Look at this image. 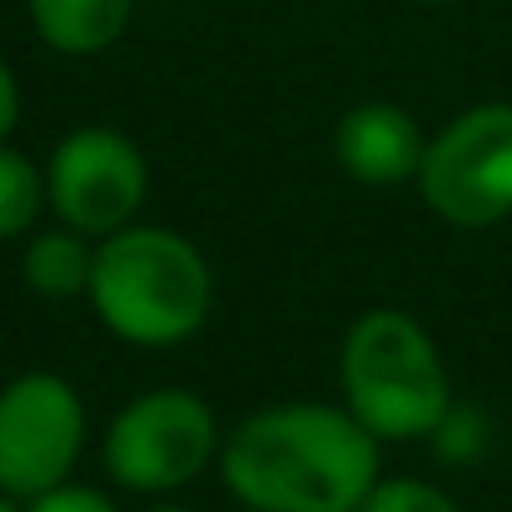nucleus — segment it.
<instances>
[{
    "instance_id": "nucleus-2",
    "label": "nucleus",
    "mask_w": 512,
    "mask_h": 512,
    "mask_svg": "<svg viewBox=\"0 0 512 512\" xmlns=\"http://www.w3.org/2000/svg\"><path fill=\"white\" fill-rule=\"evenodd\" d=\"M105 334L130 348H179L214 314V269L194 239L165 224H130L95 244L85 289Z\"/></svg>"
},
{
    "instance_id": "nucleus-7",
    "label": "nucleus",
    "mask_w": 512,
    "mask_h": 512,
    "mask_svg": "<svg viewBox=\"0 0 512 512\" xmlns=\"http://www.w3.org/2000/svg\"><path fill=\"white\" fill-rule=\"evenodd\" d=\"M45 199L55 224L100 244L140 219L150 199V160L125 130L80 125L60 135L45 160Z\"/></svg>"
},
{
    "instance_id": "nucleus-15",
    "label": "nucleus",
    "mask_w": 512,
    "mask_h": 512,
    "mask_svg": "<svg viewBox=\"0 0 512 512\" xmlns=\"http://www.w3.org/2000/svg\"><path fill=\"white\" fill-rule=\"evenodd\" d=\"M145 512H194V508H184V503H155V508H145Z\"/></svg>"
},
{
    "instance_id": "nucleus-14",
    "label": "nucleus",
    "mask_w": 512,
    "mask_h": 512,
    "mask_svg": "<svg viewBox=\"0 0 512 512\" xmlns=\"http://www.w3.org/2000/svg\"><path fill=\"white\" fill-rule=\"evenodd\" d=\"M15 125H20V80H15L10 60L0 55V145L15 135Z\"/></svg>"
},
{
    "instance_id": "nucleus-4",
    "label": "nucleus",
    "mask_w": 512,
    "mask_h": 512,
    "mask_svg": "<svg viewBox=\"0 0 512 512\" xmlns=\"http://www.w3.org/2000/svg\"><path fill=\"white\" fill-rule=\"evenodd\" d=\"M219 448L224 428L194 388H150L110 418L100 438V463L115 488L170 498L219 468Z\"/></svg>"
},
{
    "instance_id": "nucleus-6",
    "label": "nucleus",
    "mask_w": 512,
    "mask_h": 512,
    "mask_svg": "<svg viewBox=\"0 0 512 512\" xmlns=\"http://www.w3.org/2000/svg\"><path fill=\"white\" fill-rule=\"evenodd\" d=\"M90 438V413L65 373L30 368L0 388V493L30 503L75 478Z\"/></svg>"
},
{
    "instance_id": "nucleus-5",
    "label": "nucleus",
    "mask_w": 512,
    "mask_h": 512,
    "mask_svg": "<svg viewBox=\"0 0 512 512\" xmlns=\"http://www.w3.org/2000/svg\"><path fill=\"white\" fill-rule=\"evenodd\" d=\"M423 204L453 229H493L512 214V100L458 110L428 135L418 165Z\"/></svg>"
},
{
    "instance_id": "nucleus-16",
    "label": "nucleus",
    "mask_w": 512,
    "mask_h": 512,
    "mask_svg": "<svg viewBox=\"0 0 512 512\" xmlns=\"http://www.w3.org/2000/svg\"><path fill=\"white\" fill-rule=\"evenodd\" d=\"M0 512H20V503H15V498H5V493H0Z\"/></svg>"
},
{
    "instance_id": "nucleus-11",
    "label": "nucleus",
    "mask_w": 512,
    "mask_h": 512,
    "mask_svg": "<svg viewBox=\"0 0 512 512\" xmlns=\"http://www.w3.org/2000/svg\"><path fill=\"white\" fill-rule=\"evenodd\" d=\"M50 209L45 199V170L15 150L10 140L0 145V239H30L40 229V214Z\"/></svg>"
},
{
    "instance_id": "nucleus-10",
    "label": "nucleus",
    "mask_w": 512,
    "mask_h": 512,
    "mask_svg": "<svg viewBox=\"0 0 512 512\" xmlns=\"http://www.w3.org/2000/svg\"><path fill=\"white\" fill-rule=\"evenodd\" d=\"M90 269H95V239L55 224V229H35L25 239V254H20V279L35 299H50V304H70V299H85L90 289Z\"/></svg>"
},
{
    "instance_id": "nucleus-12",
    "label": "nucleus",
    "mask_w": 512,
    "mask_h": 512,
    "mask_svg": "<svg viewBox=\"0 0 512 512\" xmlns=\"http://www.w3.org/2000/svg\"><path fill=\"white\" fill-rule=\"evenodd\" d=\"M358 512H463L438 483L423 478H378Z\"/></svg>"
},
{
    "instance_id": "nucleus-17",
    "label": "nucleus",
    "mask_w": 512,
    "mask_h": 512,
    "mask_svg": "<svg viewBox=\"0 0 512 512\" xmlns=\"http://www.w3.org/2000/svg\"><path fill=\"white\" fill-rule=\"evenodd\" d=\"M408 5H458V0H408Z\"/></svg>"
},
{
    "instance_id": "nucleus-8",
    "label": "nucleus",
    "mask_w": 512,
    "mask_h": 512,
    "mask_svg": "<svg viewBox=\"0 0 512 512\" xmlns=\"http://www.w3.org/2000/svg\"><path fill=\"white\" fill-rule=\"evenodd\" d=\"M423 150H428V135L398 100H358L334 125V160L363 189L413 184Z\"/></svg>"
},
{
    "instance_id": "nucleus-13",
    "label": "nucleus",
    "mask_w": 512,
    "mask_h": 512,
    "mask_svg": "<svg viewBox=\"0 0 512 512\" xmlns=\"http://www.w3.org/2000/svg\"><path fill=\"white\" fill-rule=\"evenodd\" d=\"M20 512H120V503H115L105 488H95V483H75V478H65V483H55L50 493L20 503Z\"/></svg>"
},
{
    "instance_id": "nucleus-3",
    "label": "nucleus",
    "mask_w": 512,
    "mask_h": 512,
    "mask_svg": "<svg viewBox=\"0 0 512 512\" xmlns=\"http://www.w3.org/2000/svg\"><path fill=\"white\" fill-rule=\"evenodd\" d=\"M343 408L378 443H418L453 413V378L433 334L403 309H368L339 348Z\"/></svg>"
},
{
    "instance_id": "nucleus-1",
    "label": "nucleus",
    "mask_w": 512,
    "mask_h": 512,
    "mask_svg": "<svg viewBox=\"0 0 512 512\" xmlns=\"http://www.w3.org/2000/svg\"><path fill=\"white\" fill-rule=\"evenodd\" d=\"M378 448L343 403H269L224 433L219 483L249 512H358Z\"/></svg>"
},
{
    "instance_id": "nucleus-9",
    "label": "nucleus",
    "mask_w": 512,
    "mask_h": 512,
    "mask_svg": "<svg viewBox=\"0 0 512 512\" xmlns=\"http://www.w3.org/2000/svg\"><path fill=\"white\" fill-rule=\"evenodd\" d=\"M25 15L45 50L90 60L125 40L135 20V0H25Z\"/></svg>"
}]
</instances>
